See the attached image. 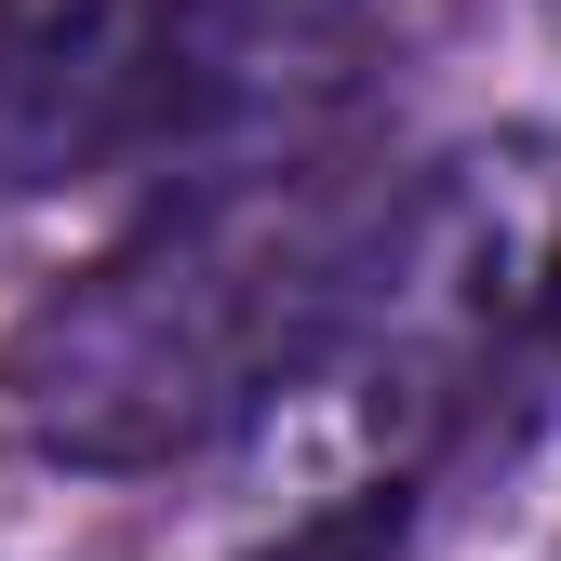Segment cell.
<instances>
[{
  "mask_svg": "<svg viewBox=\"0 0 561 561\" xmlns=\"http://www.w3.org/2000/svg\"><path fill=\"white\" fill-rule=\"evenodd\" d=\"M388 174L347 148L187 174L0 334V428L41 468H187L308 401L362 295Z\"/></svg>",
  "mask_w": 561,
  "mask_h": 561,
  "instance_id": "6da1fadb",
  "label": "cell"
},
{
  "mask_svg": "<svg viewBox=\"0 0 561 561\" xmlns=\"http://www.w3.org/2000/svg\"><path fill=\"white\" fill-rule=\"evenodd\" d=\"M548 241H561V148L548 134H495V148L388 174L362 295H347L334 362H321V388H347V414H362V442L388 468L481 442Z\"/></svg>",
  "mask_w": 561,
  "mask_h": 561,
  "instance_id": "7a4b0ae2",
  "label": "cell"
},
{
  "mask_svg": "<svg viewBox=\"0 0 561 561\" xmlns=\"http://www.w3.org/2000/svg\"><path fill=\"white\" fill-rule=\"evenodd\" d=\"M375 0H161V54H148V187L187 174H241V161H295L334 148L347 107L375 94Z\"/></svg>",
  "mask_w": 561,
  "mask_h": 561,
  "instance_id": "3957f363",
  "label": "cell"
},
{
  "mask_svg": "<svg viewBox=\"0 0 561 561\" xmlns=\"http://www.w3.org/2000/svg\"><path fill=\"white\" fill-rule=\"evenodd\" d=\"M161 0H0V201H67L148 161Z\"/></svg>",
  "mask_w": 561,
  "mask_h": 561,
  "instance_id": "277c9868",
  "label": "cell"
},
{
  "mask_svg": "<svg viewBox=\"0 0 561 561\" xmlns=\"http://www.w3.org/2000/svg\"><path fill=\"white\" fill-rule=\"evenodd\" d=\"M535 428H561V241L535 267V308H522V347H508V375H495V414H481V442L522 455Z\"/></svg>",
  "mask_w": 561,
  "mask_h": 561,
  "instance_id": "5b68a950",
  "label": "cell"
},
{
  "mask_svg": "<svg viewBox=\"0 0 561 561\" xmlns=\"http://www.w3.org/2000/svg\"><path fill=\"white\" fill-rule=\"evenodd\" d=\"M254 561H414V481L388 468V481H362V495H334V508H308L280 548H254Z\"/></svg>",
  "mask_w": 561,
  "mask_h": 561,
  "instance_id": "8992f818",
  "label": "cell"
},
{
  "mask_svg": "<svg viewBox=\"0 0 561 561\" xmlns=\"http://www.w3.org/2000/svg\"><path fill=\"white\" fill-rule=\"evenodd\" d=\"M522 14H548V27H561V0H522Z\"/></svg>",
  "mask_w": 561,
  "mask_h": 561,
  "instance_id": "52a82bcc",
  "label": "cell"
}]
</instances>
